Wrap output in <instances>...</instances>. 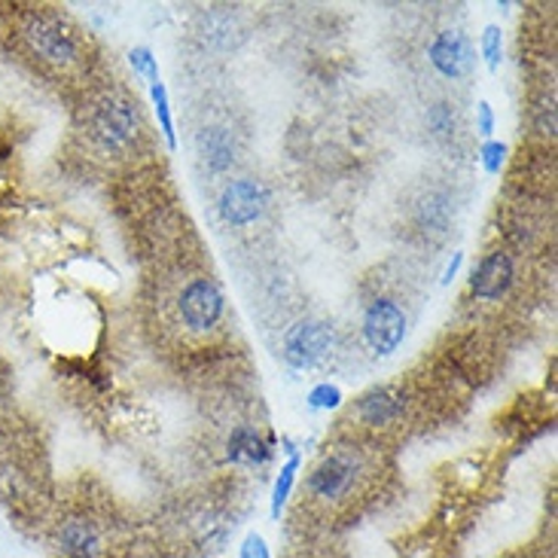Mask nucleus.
I'll return each mask as SVG.
<instances>
[{"label":"nucleus","mask_w":558,"mask_h":558,"mask_svg":"<svg viewBox=\"0 0 558 558\" xmlns=\"http://www.w3.org/2000/svg\"><path fill=\"white\" fill-rule=\"evenodd\" d=\"M239 558H271L269 546H266V541H263V534L251 531V534L244 537V543H241V556Z\"/></svg>","instance_id":"obj_22"},{"label":"nucleus","mask_w":558,"mask_h":558,"mask_svg":"<svg viewBox=\"0 0 558 558\" xmlns=\"http://www.w3.org/2000/svg\"><path fill=\"white\" fill-rule=\"evenodd\" d=\"M150 98H153V111H156V119H160L162 135H165L168 147L175 150L177 147L175 119H172V104H168V89H165V83L162 80L150 83Z\"/></svg>","instance_id":"obj_15"},{"label":"nucleus","mask_w":558,"mask_h":558,"mask_svg":"<svg viewBox=\"0 0 558 558\" xmlns=\"http://www.w3.org/2000/svg\"><path fill=\"white\" fill-rule=\"evenodd\" d=\"M516 281V266L507 251H492L479 259V266L470 275V293L482 303H497L510 293Z\"/></svg>","instance_id":"obj_9"},{"label":"nucleus","mask_w":558,"mask_h":558,"mask_svg":"<svg viewBox=\"0 0 558 558\" xmlns=\"http://www.w3.org/2000/svg\"><path fill=\"white\" fill-rule=\"evenodd\" d=\"M406 335V312L394 300H372L364 312V339L376 354H394Z\"/></svg>","instance_id":"obj_6"},{"label":"nucleus","mask_w":558,"mask_h":558,"mask_svg":"<svg viewBox=\"0 0 558 558\" xmlns=\"http://www.w3.org/2000/svg\"><path fill=\"white\" fill-rule=\"evenodd\" d=\"M128 64L135 67V74H138V77H144L147 86L160 80V67H156V59H153V52H150L147 47L131 49V52H128Z\"/></svg>","instance_id":"obj_19"},{"label":"nucleus","mask_w":558,"mask_h":558,"mask_svg":"<svg viewBox=\"0 0 558 558\" xmlns=\"http://www.w3.org/2000/svg\"><path fill=\"white\" fill-rule=\"evenodd\" d=\"M477 131L485 141H492V135H495V111H492L489 101H479L477 104Z\"/></svg>","instance_id":"obj_21"},{"label":"nucleus","mask_w":558,"mask_h":558,"mask_svg":"<svg viewBox=\"0 0 558 558\" xmlns=\"http://www.w3.org/2000/svg\"><path fill=\"white\" fill-rule=\"evenodd\" d=\"M406 413V397L397 388H372L369 394L360 397L357 403V418L367 424V428H391L397 424L400 418Z\"/></svg>","instance_id":"obj_10"},{"label":"nucleus","mask_w":558,"mask_h":558,"mask_svg":"<svg viewBox=\"0 0 558 558\" xmlns=\"http://www.w3.org/2000/svg\"><path fill=\"white\" fill-rule=\"evenodd\" d=\"M266 207H269V192L259 180H251V177L232 180L220 192V217L236 229L256 224L266 214Z\"/></svg>","instance_id":"obj_7"},{"label":"nucleus","mask_w":558,"mask_h":558,"mask_svg":"<svg viewBox=\"0 0 558 558\" xmlns=\"http://www.w3.org/2000/svg\"><path fill=\"white\" fill-rule=\"evenodd\" d=\"M199 156L211 172H226L236 162V141L226 128H202L199 135Z\"/></svg>","instance_id":"obj_13"},{"label":"nucleus","mask_w":558,"mask_h":558,"mask_svg":"<svg viewBox=\"0 0 558 558\" xmlns=\"http://www.w3.org/2000/svg\"><path fill=\"white\" fill-rule=\"evenodd\" d=\"M333 348V330L324 320H300L293 324L284 342H281V357L290 369H315Z\"/></svg>","instance_id":"obj_3"},{"label":"nucleus","mask_w":558,"mask_h":558,"mask_svg":"<svg viewBox=\"0 0 558 558\" xmlns=\"http://www.w3.org/2000/svg\"><path fill=\"white\" fill-rule=\"evenodd\" d=\"M101 549H104V543H101V531L96 528V522L80 519V516L62 522L59 553L64 558H101Z\"/></svg>","instance_id":"obj_11"},{"label":"nucleus","mask_w":558,"mask_h":558,"mask_svg":"<svg viewBox=\"0 0 558 558\" xmlns=\"http://www.w3.org/2000/svg\"><path fill=\"white\" fill-rule=\"evenodd\" d=\"M360 473H364V458L354 448H339L315 467V473L308 477V492L324 504H339L352 495Z\"/></svg>","instance_id":"obj_2"},{"label":"nucleus","mask_w":558,"mask_h":558,"mask_svg":"<svg viewBox=\"0 0 558 558\" xmlns=\"http://www.w3.org/2000/svg\"><path fill=\"white\" fill-rule=\"evenodd\" d=\"M92 135L101 150L107 153H126L128 147L138 141L141 135V119L138 107L128 98H104L92 116Z\"/></svg>","instance_id":"obj_1"},{"label":"nucleus","mask_w":558,"mask_h":558,"mask_svg":"<svg viewBox=\"0 0 558 558\" xmlns=\"http://www.w3.org/2000/svg\"><path fill=\"white\" fill-rule=\"evenodd\" d=\"M25 40L31 43V49L43 62L55 64V67H71L80 59L77 37L52 16H34L28 22V28H25Z\"/></svg>","instance_id":"obj_5"},{"label":"nucleus","mask_w":558,"mask_h":558,"mask_svg":"<svg viewBox=\"0 0 558 558\" xmlns=\"http://www.w3.org/2000/svg\"><path fill=\"white\" fill-rule=\"evenodd\" d=\"M433 71L446 80H461L473 71L477 62V49L470 43V37L464 31H440L433 37L431 49H428Z\"/></svg>","instance_id":"obj_8"},{"label":"nucleus","mask_w":558,"mask_h":558,"mask_svg":"<svg viewBox=\"0 0 558 558\" xmlns=\"http://www.w3.org/2000/svg\"><path fill=\"white\" fill-rule=\"evenodd\" d=\"M226 458L239 464V467H263L271 458V443L251 424H239L236 431L229 433Z\"/></svg>","instance_id":"obj_12"},{"label":"nucleus","mask_w":558,"mask_h":558,"mask_svg":"<svg viewBox=\"0 0 558 558\" xmlns=\"http://www.w3.org/2000/svg\"><path fill=\"white\" fill-rule=\"evenodd\" d=\"M507 144L504 141H485L482 150H479V162H482V168L489 172V175H500V168H504V162H507Z\"/></svg>","instance_id":"obj_20"},{"label":"nucleus","mask_w":558,"mask_h":558,"mask_svg":"<svg viewBox=\"0 0 558 558\" xmlns=\"http://www.w3.org/2000/svg\"><path fill=\"white\" fill-rule=\"evenodd\" d=\"M300 464H303L300 452H296V455H290V461L281 467V473H278V479H275V489H271V507H269L271 519H281V510L288 507L290 495H293V485H296Z\"/></svg>","instance_id":"obj_14"},{"label":"nucleus","mask_w":558,"mask_h":558,"mask_svg":"<svg viewBox=\"0 0 558 558\" xmlns=\"http://www.w3.org/2000/svg\"><path fill=\"white\" fill-rule=\"evenodd\" d=\"M461 266H464V254H461V251H455V254H452V259L446 263V269H443V278H440V284H443V288H448V284H452V281L458 278Z\"/></svg>","instance_id":"obj_23"},{"label":"nucleus","mask_w":558,"mask_h":558,"mask_svg":"<svg viewBox=\"0 0 558 558\" xmlns=\"http://www.w3.org/2000/svg\"><path fill=\"white\" fill-rule=\"evenodd\" d=\"M177 315L192 333H207L224 318V293L207 278H192L177 296Z\"/></svg>","instance_id":"obj_4"},{"label":"nucleus","mask_w":558,"mask_h":558,"mask_svg":"<svg viewBox=\"0 0 558 558\" xmlns=\"http://www.w3.org/2000/svg\"><path fill=\"white\" fill-rule=\"evenodd\" d=\"M479 47H482V59L489 64V71H497V67H500V55H504V34H500V28H497V25H489V28L482 31Z\"/></svg>","instance_id":"obj_18"},{"label":"nucleus","mask_w":558,"mask_h":558,"mask_svg":"<svg viewBox=\"0 0 558 558\" xmlns=\"http://www.w3.org/2000/svg\"><path fill=\"white\" fill-rule=\"evenodd\" d=\"M428 126H431L436 138H452L455 128H458V113H455V107L448 101H436L428 111Z\"/></svg>","instance_id":"obj_16"},{"label":"nucleus","mask_w":558,"mask_h":558,"mask_svg":"<svg viewBox=\"0 0 558 558\" xmlns=\"http://www.w3.org/2000/svg\"><path fill=\"white\" fill-rule=\"evenodd\" d=\"M342 391H339V384H330V382H320L315 384L312 391H308V406L312 409H324V413H333L342 406Z\"/></svg>","instance_id":"obj_17"}]
</instances>
